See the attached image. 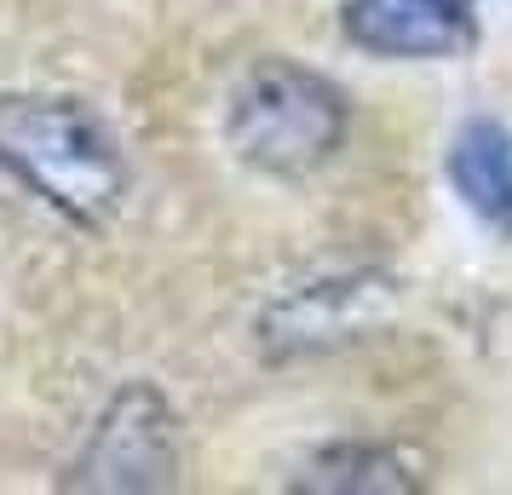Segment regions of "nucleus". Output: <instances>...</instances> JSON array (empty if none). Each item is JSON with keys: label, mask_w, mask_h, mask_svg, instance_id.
Instances as JSON below:
<instances>
[{"label": "nucleus", "mask_w": 512, "mask_h": 495, "mask_svg": "<svg viewBox=\"0 0 512 495\" xmlns=\"http://www.w3.org/2000/svg\"><path fill=\"white\" fill-rule=\"evenodd\" d=\"M0 167L70 225H104L127 196V162L75 98H0Z\"/></svg>", "instance_id": "obj_1"}, {"label": "nucleus", "mask_w": 512, "mask_h": 495, "mask_svg": "<svg viewBox=\"0 0 512 495\" xmlns=\"http://www.w3.org/2000/svg\"><path fill=\"white\" fill-rule=\"evenodd\" d=\"M225 139L248 167L294 179V173L323 167L340 150L346 98L323 75L282 64V58H265L236 81L231 110H225Z\"/></svg>", "instance_id": "obj_2"}, {"label": "nucleus", "mask_w": 512, "mask_h": 495, "mask_svg": "<svg viewBox=\"0 0 512 495\" xmlns=\"http://www.w3.org/2000/svg\"><path fill=\"white\" fill-rule=\"evenodd\" d=\"M173 478V415L150 386H127L81 455L87 490H156Z\"/></svg>", "instance_id": "obj_3"}, {"label": "nucleus", "mask_w": 512, "mask_h": 495, "mask_svg": "<svg viewBox=\"0 0 512 495\" xmlns=\"http://www.w3.org/2000/svg\"><path fill=\"white\" fill-rule=\"evenodd\" d=\"M346 35L380 58H449L472 47V0H346Z\"/></svg>", "instance_id": "obj_4"}, {"label": "nucleus", "mask_w": 512, "mask_h": 495, "mask_svg": "<svg viewBox=\"0 0 512 495\" xmlns=\"http://www.w3.org/2000/svg\"><path fill=\"white\" fill-rule=\"evenodd\" d=\"M449 185L484 225L512 236V139L501 121H466L449 144Z\"/></svg>", "instance_id": "obj_5"}, {"label": "nucleus", "mask_w": 512, "mask_h": 495, "mask_svg": "<svg viewBox=\"0 0 512 495\" xmlns=\"http://www.w3.org/2000/svg\"><path fill=\"white\" fill-rule=\"evenodd\" d=\"M311 490H409V472H403V461L397 455H386V449H328L323 461L311 467V478H305Z\"/></svg>", "instance_id": "obj_6"}]
</instances>
